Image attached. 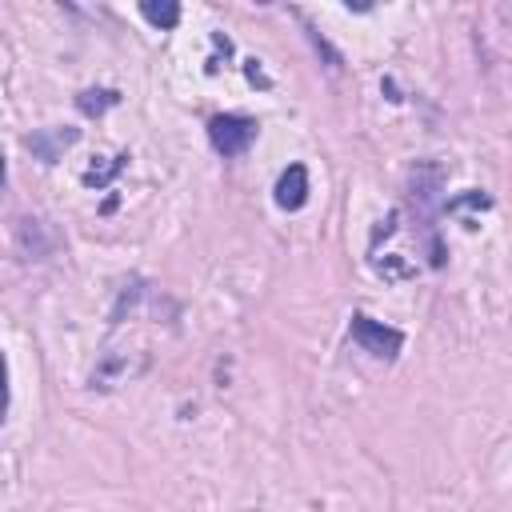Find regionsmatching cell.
<instances>
[{
  "instance_id": "obj_1",
  "label": "cell",
  "mask_w": 512,
  "mask_h": 512,
  "mask_svg": "<svg viewBox=\"0 0 512 512\" xmlns=\"http://www.w3.org/2000/svg\"><path fill=\"white\" fill-rule=\"evenodd\" d=\"M260 124L252 116H240V112H224V116H212L208 120V140L220 156H244L248 144L256 140Z\"/></svg>"
},
{
  "instance_id": "obj_5",
  "label": "cell",
  "mask_w": 512,
  "mask_h": 512,
  "mask_svg": "<svg viewBox=\"0 0 512 512\" xmlns=\"http://www.w3.org/2000/svg\"><path fill=\"white\" fill-rule=\"evenodd\" d=\"M272 196H276V208L300 212V208L308 204V168H304V164H288V168L280 172Z\"/></svg>"
},
{
  "instance_id": "obj_6",
  "label": "cell",
  "mask_w": 512,
  "mask_h": 512,
  "mask_svg": "<svg viewBox=\"0 0 512 512\" xmlns=\"http://www.w3.org/2000/svg\"><path fill=\"white\" fill-rule=\"evenodd\" d=\"M140 16L152 24V28H160V32H168V28H176L180 24V4H172V0H144L140 4Z\"/></svg>"
},
{
  "instance_id": "obj_4",
  "label": "cell",
  "mask_w": 512,
  "mask_h": 512,
  "mask_svg": "<svg viewBox=\"0 0 512 512\" xmlns=\"http://www.w3.org/2000/svg\"><path fill=\"white\" fill-rule=\"evenodd\" d=\"M80 140V128H36L28 136V152L40 160V164H56L64 148H72Z\"/></svg>"
},
{
  "instance_id": "obj_2",
  "label": "cell",
  "mask_w": 512,
  "mask_h": 512,
  "mask_svg": "<svg viewBox=\"0 0 512 512\" xmlns=\"http://www.w3.org/2000/svg\"><path fill=\"white\" fill-rule=\"evenodd\" d=\"M348 332H352V340H356L364 352H372L376 360H396L400 348H404V332H400V328H392V324H384V320H372V316H364V312L352 316Z\"/></svg>"
},
{
  "instance_id": "obj_7",
  "label": "cell",
  "mask_w": 512,
  "mask_h": 512,
  "mask_svg": "<svg viewBox=\"0 0 512 512\" xmlns=\"http://www.w3.org/2000/svg\"><path fill=\"white\" fill-rule=\"evenodd\" d=\"M116 100H120V96H116L112 88H84V92L76 96V104H80V112H84V116H100V112H104V108H112Z\"/></svg>"
},
{
  "instance_id": "obj_3",
  "label": "cell",
  "mask_w": 512,
  "mask_h": 512,
  "mask_svg": "<svg viewBox=\"0 0 512 512\" xmlns=\"http://www.w3.org/2000/svg\"><path fill=\"white\" fill-rule=\"evenodd\" d=\"M12 236H16V252H20V260H48V256L60 248V236H56L52 224L40 220V216H24V220H16Z\"/></svg>"
}]
</instances>
